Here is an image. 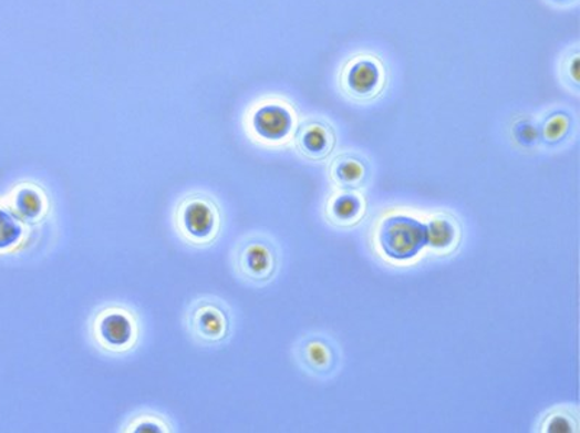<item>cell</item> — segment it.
I'll list each match as a JSON object with an SVG mask.
<instances>
[{
    "mask_svg": "<svg viewBox=\"0 0 580 433\" xmlns=\"http://www.w3.org/2000/svg\"><path fill=\"white\" fill-rule=\"evenodd\" d=\"M177 238L186 247L208 249L221 238L224 210L221 204L208 192H187L176 202L172 215Z\"/></svg>",
    "mask_w": 580,
    "mask_h": 433,
    "instance_id": "3957f363",
    "label": "cell"
},
{
    "mask_svg": "<svg viewBox=\"0 0 580 433\" xmlns=\"http://www.w3.org/2000/svg\"><path fill=\"white\" fill-rule=\"evenodd\" d=\"M292 147L307 162H327L336 147L334 125L322 116L303 117L294 132Z\"/></svg>",
    "mask_w": 580,
    "mask_h": 433,
    "instance_id": "9c48e42d",
    "label": "cell"
},
{
    "mask_svg": "<svg viewBox=\"0 0 580 433\" xmlns=\"http://www.w3.org/2000/svg\"><path fill=\"white\" fill-rule=\"evenodd\" d=\"M379 233L377 238L381 244V251H376V257H385V262L390 258H395L392 264H397V260L411 258L416 256H424L423 248H425L424 226L423 220L406 218V216L396 215L394 218L377 219L376 223Z\"/></svg>",
    "mask_w": 580,
    "mask_h": 433,
    "instance_id": "52a82bcc",
    "label": "cell"
},
{
    "mask_svg": "<svg viewBox=\"0 0 580 433\" xmlns=\"http://www.w3.org/2000/svg\"><path fill=\"white\" fill-rule=\"evenodd\" d=\"M9 210L25 224L28 228L40 233L54 218L53 196L40 182L23 181L17 183L2 199Z\"/></svg>",
    "mask_w": 580,
    "mask_h": 433,
    "instance_id": "ba28073f",
    "label": "cell"
},
{
    "mask_svg": "<svg viewBox=\"0 0 580 433\" xmlns=\"http://www.w3.org/2000/svg\"><path fill=\"white\" fill-rule=\"evenodd\" d=\"M546 4H549L550 8L560 9V11H568L578 7L579 0H542Z\"/></svg>",
    "mask_w": 580,
    "mask_h": 433,
    "instance_id": "d6986e66",
    "label": "cell"
},
{
    "mask_svg": "<svg viewBox=\"0 0 580 433\" xmlns=\"http://www.w3.org/2000/svg\"><path fill=\"white\" fill-rule=\"evenodd\" d=\"M367 207L362 192L335 188L325 200V220L336 229H353L366 218Z\"/></svg>",
    "mask_w": 580,
    "mask_h": 433,
    "instance_id": "7c38bea8",
    "label": "cell"
},
{
    "mask_svg": "<svg viewBox=\"0 0 580 433\" xmlns=\"http://www.w3.org/2000/svg\"><path fill=\"white\" fill-rule=\"evenodd\" d=\"M37 230L28 228L0 199V257L17 256L27 249Z\"/></svg>",
    "mask_w": 580,
    "mask_h": 433,
    "instance_id": "5bb4252c",
    "label": "cell"
},
{
    "mask_svg": "<svg viewBox=\"0 0 580 433\" xmlns=\"http://www.w3.org/2000/svg\"><path fill=\"white\" fill-rule=\"evenodd\" d=\"M390 86V68L382 55L359 51L349 55L336 73L341 96L358 105L377 101Z\"/></svg>",
    "mask_w": 580,
    "mask_h": 433,
    "instance_id": "277c9868",
    "label": "cell"
},
{
    "mask_svg": "<svg viewBox=\"0 0 580 433\" xmlns=\"http://www.w3.org/2000/svg\"><path fill=\"white\" fill-rule=\"evenodd\" d=\"M427 239L425 257H450L460 247L463 239L462 224L448 212H434L427 219Z\"/></svg>",
    "mask_w": 580,
    "mask_h": 433,
    "instance_id": "4fadbf2b",
    "label": "cell"
},
{
    "mask_svg": "<svg viewBox=\"0 0 580 433\" xmlns=\"http://www.w3.org/2000/svg\"><path fill=\"white\" fill-rule=\"evenodd\" d=\"M229 261L238 280L247 286L263 287L279 275L282 249L269 234L250 233L234 245Z\"/></svg>",
    "mask_w": 580,
    "mask_h": 433,
    "instance_id": "5b68a950",
    "label": "cell"
},
{
    "mask_svg": "<svg viewBox=\"0 0 580 433\" xmlns=\"http://www.w3.org/2000/svg\"><path fill=\"white\" fill-rule=\"evenodd\" d=\"M573 130V116L563 110L546 113L541 117L540 124L537 125L539 141L547 147H558V145L565 144L570 138Z\"/></svg>",
    "mask_w": 580,
    "mask_h": 433,
    "instance_id": "9a60e30c",
    "label": "cell"
},
{
    "mask_svg": "<svg viewBox=\"0 0 580 433\" xmlns=\"http://www.w3.org/2000/svg\"><path fill=\"white\" fill-rule=\"evenodd\" d=\"M563 422L579 426L578 414L574 413L572 416L568 409H555V411H551L547 416H545V419H542L540 427L542 432H565L563 426H561V423Z\"/></svg>",
    "mask_w": 580,
    "mask_h": 433,
    "instance_id": "ac0fdd59",
    "label": "cell"
},
{
    "mask_svg": "<svg viewBox=\"0 0 580 433\" xmlns=\"http://www.w3.org/2000/svg\"><path fill=\"white\" fill-rule=\"evenodd\" d=\"M143 332V319L138 310L123 301H107L93 310L87 320L89 341L106 357L133 354L142 343Z\"/></svg>",
    "mask_w": 580,
    "mask_h": 433,
    "instance_id": "7a4b0ae2",
    "label": "cell"
},
{
    "mask_svg": "<svg viewBox=\"0 0 580 433\" xmlns=\"http://www.w3.org/2000/svg\"><path fill=\"white\" fill-rule=\"evenodd\" d=\"M121 432L125 433H170L176 432L170 417L153 411H139L125 419Z\"/></svg>",
    "mask_w": 580,
    "mask_h": 433,
    "instance_id": "2e32d148",
    "label": "cell"
},
{
    "mask_svg": "<svg viewBox=\"0 0 580 433\" xmlns=\"http://www.w3.org/2000/svg\"><path fill=\"white\" fill-rule=\"evenodd\" d=\"M301 113L282 94H266L250 103L242 115V130L257 147L279 151L292 147Z\"/></svg>",
    "mask_w": 580,
    "mask_h": 433,
    "instance_id": "6da1fadb",
    "label": "cell"
},
{
    "mask_svg": "<svg viewBox=\"0 0 580 433\" xmlns=\"http://www.w3.org/2000/svg\"><path fill=\"white\" fill-rule=\"evenodd\" d=\"M293 357L298 365L308 374L327 377L339 367V347L331 338L321 333H311L299 339L293 347Z\"/></svg>",
    "mask_w": 580,
    "mask_h": 433,
    "instance_id": "30bf717a",
    "label": "cell"
},
{
    "mask_svg": "<svg viewBox=\"0 0 580 433\" xmlns=\"http://www.w3.org/2000/svg\"><path fill=\"white\" fill-rule=\"evenodd\" d=\"M327 172L336 188L362 190L371 182L372 164L360 151L345 150L330 159Z\"/></svg>",
    "mask_w": 580,
    "mask_h": 433,
    "instance_id": "8fae6325",
    "label": "cell"
},
{
    "mask_svg": "<svg viewBox=\"0 0 580 433\" xmlns=\"http://www.w3.org/2000/svg\"><path fill=\"white\" fill-rule=\"evenodd\" d=\"M579 60V44H574L569 47L558 61L559 83L574 96H579L580 92Z\"/></svg>",
    "mask_w": 580,
    "mask_h": 433,
    "instance_id": "e0dca14e",
    "label": "cell"
},
{
    "mask_svg": "<svg viewBox=\"0 0 580 433\" xmlns=\"http://www.w3.org/2000/svg\"><path fill=\"white\" fill-rule=\"evenodd\" d=\"M184 327L191 341L205 348H218L234 332V315L227 301L217 296L191 300L184 315Z\"/></svg>",
    "mask_w": 580,
    "mask_h": 433,
    "instance_id": "8992f818",
    "label": "cell"
}]
</instances>
